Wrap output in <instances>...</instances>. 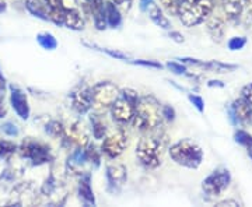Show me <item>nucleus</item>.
<instances>
[{
  "label": "nucleus",
  "instance_id": "nucleus-27",
  "mask_svg": "<svg viewBox=\"0 0 252 207\" xmlns=\"http://www.w3.org/2000/svg\"><path fill=\"white\" fill-rule=\"evenodd\" d=\"M84 153H86V157H87V160L90 162V165L98 167L99 164H101V150H98L94 144H87L84 147Z\"/></svg>",
  "mask_w": 252,
  "mask_h": 207
},
{
  "label": "nucleus",
  "instance_id": "nucleus-44",
  "mask_svg": "<svg viewBox=\"0 0 252 207\" xmlns=\"http://www.w3.org/2000/svg\"><path fill=\"white\" fill-rule=\"evenodd\" d=\"M168 36L171 38L174 42H177V44H182L185 39H184V35L181 34V32H178V31H170L168 32Z\"/></svg>",
  "mask_w": 252,
  "mask_h": 207
},
{
  "label": "nucleus",
  "instance_id": "nucleus-10",
  "mask_svg": "<svg viewBox=\"0 0 252 207\" xmlns=\"http://www.w3.org/2000/svg\"><path fill=\"white\" fill-rule=\"evenodd\" d=\"M228 115H230L231 123L235 126H238V125L252 126V105L244 97L235 99L230 105Z\"/></svg>",
  "mask_w": 252,
  "mask_h": 207
},
{
  "label": "nucleus",
  "instance_id": "nucleus-9",
  "mask_svg": "<svg viewBox=\"0 0 252 207\" xmlns=\"http://www.w3.org/2000/svg\"><path fill=\"white\" fill-rule=\"evenodd\" d=\"M127 147V135L124 130H118L112 135L104 137V142L101 144V153L105 154L108 158H117L125 151Z\"/></svg>",
  "mask_w": 252,
  "mask_h": 207
},
{
  "label": "nucleus",
  "instance_id": "nucleus-6",
  "mask_svg": "<svg viewBox=\"0 0 252 207\" xmlns=\"http://www.w3.org/2000/svg\"><path fill=\"white\" fill-rule=\"evenodd\" d=\"M121 90L112 81H99L90 89L91 102L97 111H107L119 97Z\"/></svg>",
  "mask_w": 252,
  "mask_h": 207
},
{
  "label": "nucleus",
  "instance_id": "nucleus-20",
  "mask_svg": "<svg viewBox=\"0 0 252 207\" xmlns=\"http://www.w3.org/2000/svg\"><path fill=\"white\" fill-rule=\"evenodd\" d=\"M86 18L83 17L80 10H66V16H64V23L63 26L70 28L73 31H81L84 28Z\"/></svg>",
  "mask_w": 252,
  "mask_h": 207
},
{
  "label": "nucleus",
  "instance_id": "nucleus-29",
  "mask_svg": "<svg viewBox=\"0 0 252 207\" xmlns=\"http://www.w3.org/2000/svg\"><path fill=\"white\" fill-rule=\"evenodd\" d=\"M46 132L52 137H63V135H64V126L61 122H58V120H51L46 125Z\"/></svg>",
  "mask_w": 252,
  "mask_h": 207
},
{
  "label": "nucleus",
  "instance_id": "nucleus-17",
  "mask_svg": "<svg viewBox=\"0 0 252 207\" xmlns=\"http://www.w3.org/2000/svg\"><path fill=\"white\" fill-rule=\"evenodd\" d=\"M221 10L227 21L237 24L240 23L244 11V0H221Z\"/></svg>",
  "mask_w": 252,
  "mask_h": 207
},
{
  "label": "nucleus",
  "instance_id": "nucleus-24",
  "mask_svg": "<svg viewBox=\"0 0 252 207\" xmlns=\"http://www.w3.org/2000/svg\"><path fill=\"white\" fill-rule=\"evenodd\" d=\"M238 66L237 64H230V63H223V62H219V60H209L205 63L203 69H207L210 72L219 73V74H223V73H230L234 72Z\"/></svg>",
  "mask_w": 252,
  "mask_h": 207
},
{
  "label": "nucleus",
  "instance_id": "nucleus-31",
  "mask_svg": "<svg viewBox=\"0 0 252 207\" xmlns=\"http://www.w3.org/2000/svg\"><path fill=\"white\" fill-rule=\"evenodd\" d=\"M165 67L167 69H170L174 74H178V76H189V77H193V74H189L188 70H187V67H185V64H182L180 62H167L165 64Z\"/></svg>",
  "mask_w": 252,
  "mask_h": 207
},
{
  "label": "nucleus",
  "instance_id": "nucleus-8",
  "mask_svg": "<svg viewBox=\"0 0 252 207\" xmlns=\"http://www.w3.org/2000/svg\"><path fill=\"white\" fill-rule=\"evenodd\" d=\"M18 150H20V153H21L23 157L31 160L35 165L46 164V162H49L52 160L51 148L46 144L31 140V139L24 140L21 143V146L18 147Z\"/></svg>",
  "mask_w": 252,
  "mask_h": 207
},
{
  "label": "nucleus",
  "instance_id": "nucleus-12",
  "mask_svg": "<svg viewBox=\"0 0 252 207\" xmlns=\"http://www.w3.org/2000/svg\"><path fill=\"white\" fill-rule=\"evenodd\" d=\"M107 179H108L109 189L117 192L127 180V170L121 162H112L107 167Z\"/></svg>",
  "mask_w": 252,
  "mask_h": 207
},
{
  "label": "nucleus",
  "instance_id": "nucleus-43",
  "mask_svg": "<svg viewBox=\"0 0 252 207\" xmlns=\"http://www.w3.org/2000/svg\"><path fill=\"white\" fill-rule=\"evenodd\" d=\"M241 97H244L252 105V83L244 87L243 91H241Z\"/></svg>",
  "mask_w": 252,
  "mask_h": 207
},
{
  "label": "nucleus",
  "instance_id": "nucleus-22",
  "mask_svg": "<svg viewBox=\"0 0 252 207\" xmlns=\"http://www.w3.org/2000/svg\"><path fill=\"white\" fill-rule=\"evenodd\" d=\"M147 13H149V17H150V20L153 21L157 27L162 28V30H170V28H171V23H170V20L167 18V16L162 13V10L160 9L156 3H153V4L149 7Z\"/></svg>",
  "mask_w": 252,
  "mask_h": 207
},
{
  "label": "nucleus",
  "instance_id": "nucleus-42",
  "mask_svg": "<svg viewBox=\"0 0 252 207\" xmlns=\"http://www.w3.org/2000/svg\"><path fill=\"white\" fill-rule=\"evenodd\" d=\"M215 206L217 207H240L241 206V203L240 202H237L234 199H225V200H221V202H217Z\"/></svg>",
  "mask_w": 252,
  "mask_h": 207
},
{
  "label": "nucleus",
  "instance_id": "nucleus-3",
  "mask_svg": "<svg viewBox=\"0 0 252 207\" xmlns=\"http://www.w3.org/2000/svg\"><path fill=\"white\" fill-rule=\"evenodd\" d=\"M215 0H181L177 16L185 27H196L212 16Z\"/></svg>",
  "mask_w": 252,
  "mask_h": 207
},
{
  "label": "nucleus",
  "instance_id": "nucleus-26",
  "mask_svg": "<svg viewBox=\"0 0 252 207\" xmlns=\"http://www.w3.org/2000/svg\"><path fill=\"white\" fill-rule=\"evenodd\" d=\"M36 41H38V44L42 46L44 49H46V51H54V49L58 48V41H56V38H55L52 34H49V32H41V34H38Z\"/></svg>",
  "mask_w": 252,
  "mask_h": 207
},
{
  "label": "nucleus",
  "instance_id": "nucleus-2",
  "mask_svg": "<svg viewBox=\"0 0 252 207\" xmlns=\"http://www.w3.org/2000/svg\"><path fill=\"white\" fill-rule=\"evenodd\" d=\"M161 104L152 95L140 97L136 107L135 117L130 123L142 132H150L156 127L161 126Z\"/></svg>",
  "mask_w": 252,
  "mask_h": 207
},
{
  "label": "nucleus",
  "instance_id": "nucleus-25",
  "mask_svg": "<svg viewBox=\"0 0 252 207\" xmlns=\"http://www.w3.org/2000/svg\"><path fill=\"white\" fill-rule=\"evenodd\" d=\"M83 45L87 46V48H94V49H97L99 52H104V54L109 55L111 58L118 59V60H125V62L130 60V58L127 55L124 54V52H119V51H114V49H108V48H101V46L95 45V44H89V42H83Z\"/></svg>",
  "mask_w": 252,
  "mask_h": 207
},
{
  "label": "nucleus",
  "instance_id": "nucleus-21",
  "mask_svg": "<svg viewBox=\"0 0 252 207\" xmlns=\"http://www.w3.org/2000/svg\"><path fill=\"white\" fill-rule=\"evenodd\" d=\"M26 9L34 17L41 18L44 21H51L49 20V11L46 9L44 0H26Z\"/></svg>",
  "mask_w": 252,
  "mask_h": 207
},
{
  "label": "nucleus",
  "instance_id": "nucleus-14",
  "mask_svg": "<svg viewBox=\"0 0 252 207\" xmlns=\"http://www.w3.org/2000/svg\"><path fill=\"white\" fill-rule=\"evenodd\" d=\"M87 165H90V162L86 157V153H84V147L83 148H76L72 153V155L69 157V161H67V170L73 175H79V177H83L87 172Z\"/></svg>",
  "mask_w": 252,
  "mask_h": 207
},
{
  "label": "nucleus",
  "instance_id": "nucleus-23",
  "mask_svg": "<svg viewBox=\"0 0 252 207\" xmlns=\"http://www.w3.org/2000/svg\"><path fill=\"white\" fill-rule=\"evenodd\" d=\"M105 14H107V24L111 28H117L122 23V16H121V10L111 1H105Z\"/></svg>",
  "mask_w": 252,
  "mask_h": 207
},
{
  "label": "nucleus",
  "instance_id": "nucleus-47",
  "mask_svg": "<svg viewBox=\"0 0 252 207\" xmlns=\"http://www.w3.org/2000/svg\"><path fill=\"white\" fill-rule=\"evenodd\" d=\"M207 86H209V87H224V83L219 80H210L207 83Z\"/></svg>",
  "mask_w": 252,
  "mask_h": 207
},
{
  "label": "nucleus",
  "instance_id": "nucleus-18",
  "mask_svg": "<svg viewBox=\"0 0 252 207\" xmlns=\"http://www.w3.org/2000/svg\"><path fill=\"white\" fill-rule=\"evenodd\" d=\"M91 18L98 31L107 30V14H105V1L104 0H91Z\"/></svg>",
  "mask_w": 252,
  "mask_h": 207
},
{
  "label": "nucleus",
  "instance_id": "nucleus-32",
  "mask_svg": "<svg viewBox=\"0 0 252 207\" xmlns=\"http://www.w3.org/2000/svg\"><path fill=\"white\" fill-rule=\"evenodd\" d=\"M245 45H247V38L245 36H233L227 44L230 51H240Z\"/></svg>",
  "mask_w": 252,
  "mask_h": 207
},
{
  "label": "nucleus",
  "instance_id": "nucleus-5",
  "mask_svg": "<svg viewBox=\"0 0 252 207\" xmlns=\"http://www.w3.org/2000/svg\"><path fill=\"white\" fill-rule=\"evenodd\" d=\"M139 94L137 91L132 89H122L119 92V97L117 101L112 104V107L109 108L112 119L119 123V125H127L132 122V119L135 117L136 107L139 102Z\"/></svg>",
  "mask_w": 252,
  "mask_h": 207
},
{
  "label": "nucleus",
  "instance_id": "nucleus-15",
  "mask_svg": "<svg viewBox=\"0 0 252 207\" xmlns=\"http://www.w3.org/2000/svg\"><path fill=\"white\" fill-rule=\"evenodd\" d=\"M70 99H72V107L79 114H86L89 112L93 107V102H91V94L90 89L89 87H80L76 91H73L70 94Z\"/></svg>",
  "mask_w": 252,
  "mask_h": 207
},
{
  "label": "nucleus",
  "instance_id": "nucleus-33",
  "mask_svg": "<svg viewBox=\"0 0 252 207\" xmlns=\"http://www.w3.org/2000/svg\"><path fill=\"white\" fill-rule=\"evenodd\" d=\"M16 148H17V146L13 143V142H9V140H0V157L14 153Z\"/></svg>",
  "mask_w": 252,
  "mask_h": 207
},
{
  "label": "nucleus",
  "instance_id": "nucleus-41",
  "mask_svg": "<svg viewBox=\"0 0 252 207\" xmlns=\"http://www.w3.org/2000/svg\"><path fill=\"white\" fill-rule=\"evenodd\" d=\"M1 130L6 133L7 136H17L18 135V129L14 123H4L1 126Z\"/></svg>",
  "mask_w": 252,
  "mask_h": 207
},
{
  "label": "nucleus",
  "instance_id": "nucleus-7",
  "mask_svg": "<svg viewBox=\"0 0 252 207\" xmlns=\"http://www.w3.org/2000/svg\"><path fill=\"white\" fill-rule=\"evenodd\" d=\"M231 183V174L224 167H219L212 171L202 182L203 193L210 198H217L228 189Z\"/></svg>",
  "mask_w": 252,
  "mask_h": 207
},
{
  "label": "nucleus",
  "instance_id": "nucleus-49",
  "mask_svg": "<svg viewBox=\"0 0 252 207\" xmlns=\"http://www.w3.org/2000/svg\"><path fill=\"white\" fill-rule=\"evenodd\" d=\"M247 153H248V155H250V158L252 160V147H248L247 148Z\"/></svg>",
  "mask_w": 252,
  "mask_h": 207
},
{
  "label": "nucleus",
  "instance_id": "nucleus-28",
  "mask_svg": "<svg viewBox=\"0 0 252 207\" xmlns=\"http://www.w3.org/2000/svg\"><path fill=\"white\" fill-rule=\"evenodd\" d=\"M91 125H93V136L95 139H104L107 136V126L105 123L97 117L91 118Z\"/></svg>",
  "mask_w": 252,
  "mask_h": 207
},
{
  "label": "nucleus",
  "instance_id": "nucleus-48",
  "mask_svg": "<svg viewBox=\"0 0 252 207\" xmlns=\"http://www.w3.org/2000/svg\"><path fill=\"white\" fill-rule=\"evenodd\" d=\"M6 9H7V6H6V3L0 0V13H3V11H6Z\"/></svg>",
  "mask_w": 252,
  "mask_h": 207
},
{
  "label": "nucleus",
  "instance_id": "nucleus-46",
  "mask_svg": "<svg viewBox=\"0 0 252 207\" xmlns=\"http://www.w3.org/2000/svg\"><path fill=\"white\" fill-rule=\"evenodd\" d=\"M153 3L154 0H140V9H142V11H147Z\"/></svg>",
  "mask_w": 252,
  "mask_h": 207
},
{
  "label": "nucleus",
  "instance_id": "nucleus-35",
  "mask_svg": "<svg viewBox=\"0 0 252 207\" xmlns=\"http://www.w3.org/2000/svg\"><path fill=\"white\" fill-rule=\"evenodd\" d=\"M79 10L84 18H91V0H77Z\"/></svg>",
  "mask_w": 252,
  "mask_h": 207
},
{
  "label": "nucleus",
  "instance_id": "nucleus-30",
  "mask_svg": "<svg viewBox=\"0 0 252 207\" xmlns=\"http://www.w3.org/2000/svg\"><path fill=\"white\" fill-rule=\"evenodd\" d=\"M234 140L238 144H241L244 146L245 148H248V147H252V136L250 133H247L245 130H237L234 135Z\"/></svg>",
  "mask_w": 252,
  "mask_h": 207
},
{
  "label": "nucleus",
  "instance_id": "nucleus-4",
  "mask_svg": "<svg viewBox=\"0 0 252 207\" xmlns=\"http://www.w3.org/2000/svg\"><path fill=\"white\" fill-rule=\"evenodd\" d=\"M171 160L184 168L196 170L203 161V150L198 143L189 139H182L168 148Z\"/></svg>",
  "mask_w": 252,
  "mask_h": 207
},
{
  "label": "nucleus",
  "instance_id": "nucleus-40",
  "mask_svg": "<svg viewBox=\"0 0 252 207\" xmlns=\"http://www.w3.org/2000/svg\"><path fill=\"white\" fill-rule=\"evenodd\" d=\"M182 64H190V66H198V67H205V60L195 59V58H180L178 59Z\"/></svg>",
  "mask_w": 252,
  "mask_h": 207
},
{
  "label": "nucleus",
  "instance_id": "nucleus-34",
  "mask_svg": "<svg viewBox=\"0 0 252 207\" xmlns=\"http://www.w3.org/2000/svg\"><path fill=\"white\" fill-rule=\"evenodd\" d=\"M132 64L136 66H143V67H152V69H162V66L160 62L156 60H144V59H135V60H129Z\"/></svg>",
  "mask_w": 252,
  "mask_h": 207
},
{
  "label": "nucleus",
  "instance_id": "nucleus-37",
  "mask_svg": "<svg viewBox=\"0 0 252 207\" xmlns=\"http://www.w3.org/2000/svg\"><path fill=\"white\" fill-rule=\"evenodd\" d=\"M161 114H162V119H165L167 122H174L175 120V109L172 108L171 105H162L161 107Z\"/></svg>",
  "mask_w": 252,
  "mask_h": 207
},
{
  "label": "nucleus",
  "instance_id": "nucleus-39",
  "mask_svg": "<svg viewBox=\"0 0 252 207\" xmlns=\"http://www.w3.org/2000/svg\"><path fill=\"white\" fill-rule=\"evenodd\" d=\"M108 1L114 3L121 11H129L132 9V3H133L132 0H108Z\"/></svg>",
  "mask_w": 252,
  "mask_h": 207
},
{
  "label": "nucleus",
  "instance_id": "nucleus-36",
  "mask_svg": "<svg viewBox=\"0 0 252 207\" xmlns=\"http://www.w3.org/2000/svg\"><path fill=\"white\" fill-rule=\"evenodd\" d=\"M188 99H189V102H190L195 108L198 109L200 114L205 111V101H203L202 97L195 95V94H188Z\"/></svg>",
  "mask_w": 252,
  "mask_h": 207
},
{
  "label": "nucleus",
  "instance_id": "nucleus-16",
  "mask_svg": "<svg viewBox=\"0 0 252 207\" xmlns=\"http://www.w3.org/2000/svg\"><path fill=\"white\" fill-rule=\"evenodd\" d=\"M206 31L213 42L220 44L223 42L225 35V23L221 17L210 16L206 20Z\"/></svg>",
  "mask_w": 252,
  "mask_h": 207
},
{
  "label": "nucleus",
  "instance_id": "nucleus-11",
  "mask_svg": "<svg viewBox=\"0 0 252 207\" xmlns=\"http://www.w3.org/2000/svg\"><path fill=\"white\" fill-rule=\"evenodd\" d=\"M63 142L69 144V147H74V148H83L90 143L89 135L80 123H73L69 127H64Z\"/></svg>",
  "mask_w": 252,
  "mask_h": 207
},
{
  "label": "nucleus",
  "instance_id": "nucleus-13",
  "mask_svg": "<svg viewBox=\"0 0 252 207\" xmlns=\"http://www.w3.org/2000/svg\"><path fill=\"white\" fill-rule=\"evenodd\" d=\"M10 101H11V105L16 111L18 117L21 119H28L30 117V105H28L27 97L23 91L20 90L16 86H10Z\"/></svg>",
  "mask_w": 252,
  "mask_h": 207
},
{
  "label": "nucleus",
  "instance_id": "nucleus-45",
  "mask_svg": "<svg viewBox=\"0 0 252 207\" xmlns=\"http://www.w3.org/2000/svg\"><path fill=\"white\" fill-rule=\"evenodd\" d=\"M6 115V107H4V94L0 91V118Z\"/></svg>",
  "mask_w": 252,
  "mask_h": 207
},
{
  "label": "nucleus",
  "instance_id": "nucleus-19",
  "mask_svg": "<svg viewBox=\"0 0 252 207\" xmlns=\"http://www.w3.org/2000/svg\"><path fill=\"white\" fill-rule=\"evenodd\" d=\"M79 196L87 205V206H94L95 205V196L90 186V175L86 174L80 177V183H79Z\"/></svg>",
  "mask_w": 252,
  "mask_h": 207
},
{
  "label": "nucleus",
  "instance_id": "nucleus-1",
  "mask_svg": "<svg viewBox=\"0 0 252 207\" xmlns=\"http://www.w3.org/2000/svg\"><path fill=\"white\" fill-rule=\"evenodd\" d=\"M167 146V135L161 126L156 127L142 136L136 147V157L146 168L154 170L162 162V154Z\"/></svg>",
  "mask_w": 252,
  "mask_h": 207
},
{
  "label": "nucleus",
  "instance_id": "nucleus-38",
  "mask_svg": "<svg viewBox=\"0 0 252 207\" xmlns=\"http://www.w3.org/2000/svg\"><path fill=\"white\" fill-rule=\"evenodd\" d=\"M161 3L162 6H164V9L167 10L168 13L177 16V7L181 3V0H161Z\"/></svg>",
  "mask_w": 252,
  "mask_h": 207
}]
</instances>
